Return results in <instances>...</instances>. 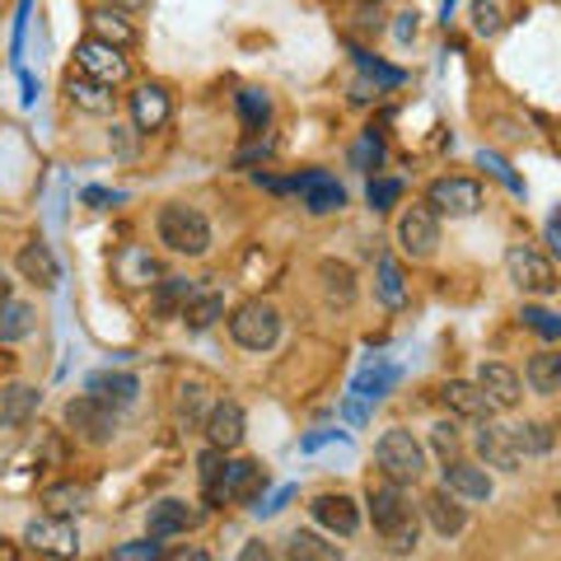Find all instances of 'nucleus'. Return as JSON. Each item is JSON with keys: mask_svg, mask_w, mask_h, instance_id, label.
<instances>
[{"mask_svg": "<svg viewBox=\"0 0 561 561\" xmlns=\"http://www.w3.org/2000/svg\"><path fill=\"white\" fill-rule=\"evenodd\" d=\"M365 505H370V524L375 534L389 542V552H412L416 538H421V524H416V511L408 501V486L398 482H370V491H365Z\"/></svg>", "mask_w": 561, "mask_h": 561, "instance_id": "nucleus-1", "label": "nucleus"}, {"mask_svg": "<svg viewBox=\"0 0 561 561\" xmlns=\"http://www.w3.org/2000/svg\"><path fill=\"white\" fill-rule=\"evenodd\" d=\"M154 234H160L164 249L179 253V257H202L210 249V220L202 216L197 206H183V202H173V206L160 210Z\"/></svg>", "mask_w": 561, "mask_h": 561, "instance_id": "nucleus-2", "label": "nucleus"}, {"mask_svg": "<svg viewBox=\"0 0 561 561\" xmlns=\"http://www.w3.org/2000/svg\"><path fill=\"white\" fill-rule=\"evenodd\" d=\"M375 463H379V472L389 482L412 486V482H421V472H426V445H421L412 431L393 426V431H383L375 440Z\"/></svg>", "mask_w": 561, "mask_h": 561, "instance_id": "nucleus-3", "label": "nucleus"}, {"mask_svg": "<svg viewBox=\"0 0 561 561\" xmlns=\"http://www.w3.org/2000/svg\"><path fill=\"white\" fill-rule=\"evenodd\" d=\"M61 421H66V431L76 435V440H84V445H108L117 435V412L108 408V402H99L94 393H76V398H70Z\"/></svg>", "mask_w": 561, "mask_h": 561, "instance_id": "nucleus-4", "label": "nucleus"}, {"mask_svg": "<svg viewBox=\"0 0 561 561\" xmlns=\"http://www.w3.org/2000/svg\"><path fill=\"white\" fill-rule=\"evenodd\" d=\"M230 337L243 351H272L280 337V309L272 300H249L230 313Z\"/></svg>", "mask_w": 561, "mask_h": 561, "instance_id": "nucleus-5", "label": "nucleus"}, {"mask_svg": "<svg viewBox=\"0 0 561 561\" xmlns=\"http://www.w3.org/2000/svg\"><path fill=\"white\" fill-rule=\"evenodd\" d=\"M24 548L38 557H57V561H76L80 557V529L66 515H38L24 524Z\"/></svg>", "mask_w": 561, "mask_h": 561, "instance_id": "nucleus-6", "label": "nucleus"}, {"mask_svg": "<svg viewBox=\"0 0 561 561\" xmlns=\"http://www.w3.org/2000/svg\"><path fill=\"white\" fill-rule=\"evenodd\" d=\"M398 249L408 253L412 262H426V257H435V249H440V216L421 202V206H408L398 216Z\"/></svg>", "mask_w": 561, "mask_h": 561, "instance_id": "nucleus-7", "label": "nucleus"}, {"mask_svg": "<svg viewBox=\"0 0 561 561\" xmlns=\"http://www.w3.org/2000/svg\"><path fill=\"white\" fill-rule=\"evenodd\" d=\"M262 486H267V472H262L253 459H225L220 482L206 501L210 505H249V501H257Z\"/></svg>", "mask_w": 561, "mask_h": 561, "instance_id": "nucleus-8", "label": "nucleus"}, {"mask_svg": "<svg viewBox=\"0 0 561 561\" xmlns=\"http://www.w3.org/2000/svg\"><path fill=\"white\" fill-rule=\"evenodd\" d=\"M426 206L435 216H449V220H468L482 210V187L472 179H435L426 187Z\"/></svg>", "mask_w": 561, "mask_h": 561, "instance_id": "nucleus-9", "label": "nucleus"}, {"mask_svg": "<svg viewBox=\"0 0 561 561\" xmlns=\"http://www.w3.org/2000/svg\"><path fill=\"white\" fill-rule=\"evenodd\" d=\"M76 70L80 76H90V80H99V84H127L131 80V61L122 57L117 47H108V43H99V38H84L80 47H76Z\"/></svg>", "mask_w": 561, "mask_h": 561, "instance_id": "nucleus-10", "label": "nucleus"}, {"mask_svg": "<svg viewBox=\"0 0 561 561\" xmlns=\"http://www.w3.org/2000/svg\"><path fill=\"white\" fill-rule=\"evenodd\" d=\"M309 515L328 538H356V529H360V505L351 501L346 491H319V496L309 501Z\"/></svg>", "mask_w": 561, "mask_h": 561, "instance_id": "nucleus-11", "label": "nucleus"}, {"mask_svg": "<svg viewBox=\"0 0 561 561\" xmlns=\"http://www.w3.org/2000/svg\"><path fill=\"white\" fill-rule=\"evenodd\" d=\"M202 519H206L202 505H187V501H179V496H164V501L150 505V515H146V538H154V542L183 538L187 529H197Z\"/></svg>", "mask_w": 561, "mask_h": 561, "instance_id": "nucleus-12", "label": "nucleus"}, {"mask_svg": "<svg viewBox=\"0 0 561 561\" xmlns=\"http://www.w3.org/2000/svg\"><path fill=\"white\" fill-rule=\"evenodd\" d=\"M505 272L524 295H552L557 290V267L552 257H542L538 249H511L505 253Z\"/></svg>", "mask_w": 561, "mask_h": 561, "instance_id": "nucleus-13", "label": "nucleus"}, {"mask_svg": "<svg viewBox=\"0 0 561 561\" xmlns=\"http://www.w3.org/2000/svg\"><path fill=\"white\" fill-rule=\"evenodd\" d=\"M472 383H478L482 398L491 402V412H515L519 402H524V379H519V370H511L505 360H486Z\"/></svg>", "mask_w": 561, "mask_h": 561, "instance_id": "nucleus-14", "label": "nucleus"}, {"mask_svg": "<svg viewBox=\"0 0 561 561\" xmlns=\"http://www.w3.org/2000/svg\"><path fill=\"white\" fill-rule=\"evenodd\" d=\"M243 408L234 398H220V402H210V412L202 416V431H206V445L210 449H225V454H234L243 445Z\"/></svg>", "mask_w": 561, "mask_h": 561, "instance_id": "nucleus-15", "label": "nucleus"}, {"mask_svg": "<svg viewBox=\"0 0 561 561\" xmlns=\"http://www.w3.org/2000/svg\"><path fill=\"white\" fill-rule=\"evenodd\" d=\"M478 459H482V468H496V472H519V463H524V454H519V445H515V435H511V426H496V421H482L478 426Z\"/></svg>", "mask_w": 561, "mask_h": 561, "instance_id": "nucleus-16", "label": "nucleus"}, {"mask_svg": "<svg viewBox=\"0 0 561 561\" xmlns=\"http://www.w3.org/2000/svg\"><path fill=\"white\" fill-rule=\"evenodd\" d=\"M290 187L300 192V206L309 210V216H332V210L346 206V187L323 169H309V173H300V179H290Z\"/></svg>", "mask_w": 561, "mask_h": 561, "instance_id": "nucleus-17", "label": "nucleus"}, {"mask_svg": "<svg viewBox=\"0 0 561 561\" xmlns=\"http://www.w3.org/2000/svg\"><path fill=\"white\" fill-rule=\"evenodd\" d=\"M445 491L449 496H459V501H468V505H478V501H491V491H496V482H491V472L482 468V463H472V459H449L445 468Z\"/></svg>", "mask_w": 561, "mask_h": 561, "instance_id": "nucleus-18", "label": "nucleus"}, {"mask_svg": "<svg viewBox=\"0 0 561 561\" xmlns=\"http://www.w3.org/2000/svg\"><path fill=\"white\" fill-rule=\"evenodd\" d=\"M127 108H131V127L136 131H160L169 127V117H173V99L164 84H136L131 99H127Z\"/></svg>", "mask_w": 561, "mask_h": 561, "instance_id": "nucleus-19", "label": "nucleus"}, {"mask_svg": "<svg viewBox=\"0 0 561 561\" xmlns=\"http://www.w3.org/2000/svg\"><path fill=\"white\" fill-rule=\"evenodd\" d=\"M84 393L108 402L113 412H127V408H136V398H140V379L127 375V370H99V375L84 379Z\"/></svg>", "mask_w": 561, "mask_h": 561, "instance_id": "nucleus-20", "label": "nucleus"}, {"mask_svg": "<svg viewBox=\"0 0 561 561\" xmlns=\"http://www.w3.org/2000/svg\"><path fill=\"white\" fill-rule=\"evenodd\" d=\"M14 267H20V276L33 280L38 290H57V286H61V262H57V253H51L43 239L24 243L20 257H14Z\"/></svg>", "mask_w": 561, "mask_h": 561, "instance_id": "nucleus-21", "label": "nucleus"}, {"mask_svg": "<svg viewBox=\"0 0 561 561\" xmlns=\"http://www.w3.org/2000/svg\"><path fill=\"white\" fill-rule=\"evenodd\" d=\"M38 408H43V393L33 383H0V431L28 426Z\"/></svg>", "mask_w": 561, "mask_h": 561, "instance_id": "nucleus-22", "label": "nucleus"}, {"mask_svg": "<svg viewBox=\"0 0 561 561\" xmlns=\"http://www.w3.org/2000/svg\"><path fill=\"white\" fill-rule=\"evenodd\" d=\"M421 511H426V524L440 538H459L463 529H468V505L459 501V496H449V491L440 486V491H431L426 501H421Z\"/></svg>", "mask_w": 561, "mask_h": 561, "instance_id": "nucleus-23", "label": "nucleus"}, {"mask_svg": "<svg viewBox=\"0 0 561 561\" xmlns=\"http://www.w3.org/2000/svg\"><path fill=\"white\" fill-rule=\"evenodd\" d=\"M286 561H346V552L319 529H295L286 534Z\"/></svg>", "mask_w": 561, "mask_h": 561, "instance_id": "nucleus-24", "label": "nucleus"}, {"mask_svg": "<svg viewBox=\"0 0 561 561\" xmlns=\"http://www.w3.org/2000/svg\"><path fill=\"white\" fill-rule=\"evenodd\" d=\"M440 402H445L454 416H463V421H486L491 416V402L482 398V389L472 379H445Z\"/></svg>", "mask_w": 561, "mask_h": 561, "instance_id": "nucleus-25", "label": "nucleus"}, {"mask_svg": "<svg viewBox=\"0 0 561 561\" xmlns=\"http://www.w3.org/2000/svg\"><path fill=\"white\" fill-rule=\"evenodd\" d=\"M90 38L108 43V47H117V51H127V47H136V43H140V28L127 20V14H117V10H99V5H94V14H90Z\"/></svg>", "mask_w": 561, "mask_h": 561, "instance_id": "nucleus-26", "label": "nucleus"}, {"mask_svg": "<svg viewBox=\"0 0 561 561\" xmlns=\"http://www.w3.org/2000/svg\"><path fill=\"white\" fill-rule=\"evenodd\" d=\"M398 379H402L398 365H389V360H370L356 379H351V398H356V402H379Z\"/></svg>", "mask_w": 561, "mask_h": 561, "instance_id": "nucleus-27", "label": "nucleus"}, {"mask_svg": "<svg viewBox=\"0 0 561 561\" xmlns=\"http://www.w3.org/2000/svg\"><path fill=\"white\" fill-rule=\"evenodd\" d=\"M179 319H183L192 332H206L216 319H225V295H220L216 286H197V290L187 295V305H183Z\"/></svg>", "mask_w": 561, "mask_h": 561, "instance_id": "nucleus-28", "label": "nucleus"}, {"mask_svg": "<svg viewBox=\"0 0 561 561\" xmlns=\"http://www.w3.org/2000/svg\"><path fill=\"white\" fill-rule=\"evenodd\" d=\"M66 99L76 103L80 113H113V90L108 84H99L90 76H80V70H70V80H66Z\"/></svg>", "mask_w": 561, "mask_h": 561, "instance_id": "nucleus-29", "label": "nucleus"}, {"mask_svg": "<svg viewBox=\"0 0 561 561\" xmlns=\"http://www.w3.org/2000/svg\"><path fill=\"white\" fill-rule=\"evenodd\" d=\"M375 295L383 300V309H402V305H408V276H402V262L393 253H383L375 262Z\"/></svg>", "mask_w": 561, "mask_h": 561, "instance_id": "nucleus-30", "label": "nucleus"}, {"mask_svg": "<svg viewBox=\"0 0 561 561\" xmlns=\"http://www.w3.org/2000/svg\"><path fill=\"white\" fill-rule=\"evenodd\" d=\"M524 383H529L538 398H557L561 393V356L557 351H538V356H529V365H524Z\"/></svg>", "mask_w": 561, "mask_h": 561, "instance_id": "nucleus-31", "label": "nucleus"}, {"mask_svg": "<svg viewBox=\"0 0 561 561\" xmlns=\"http://www.w3.org/2000/svg\"><path fill=\"white\" fill-rule=\"evenodd\" d=\"M33 323H38V313H33V305H24V300H0V346H10V342H24L28 332H33Z\"/></svg>", "mask_w": 561, "mask_h": 561, "instance_id": "nucleus-32", "label": "nucleus"}, {"mask_svg": "<svg viewBox=\"0 0 561 561\" xmlns=\"http://www.w3.org/2000/svg\"><path fill=\"white\" fill-rule=\"evenodd\" d=\"M43 505H47V515L76 519L84 505H90V486H80V482H57V486H47V491H43Z\"/></svg>", "mask_w": 561, "mask_h": 561, "instance_id": "nucleus-33", "label": "nucleus"}, {"mask_svg": "<svg viewBox=\"0 0 561 561\" xmlns=\"http://www.w3.org/2000/svg\"><path fill=\"white\" fill-rule=\"evenodd\" d=\"M319 276H323V295H328V300L332 305H351V300H356V272H351L346 267V262H319Z\"/></svg>", "mask_w": 561, "mask_h": 561, "instance_id": "nucleus-34", "label": "nucleus"}, {"mask_svg": "<svg viewBox=\"0 0 561 561\" xmlns=\"http://www.w3.org/2000/svg\"><path fill=\"white\" fill-rule=\"evenodd\" d=\"M117 276H122V286H154L160 267H154V257L146 249H127L117 257Z\"/></svg>", "mask_w": 561, "mask_h": 561, "instance_id": "nucleus-35", "label": "nucleus"}, {"mask_svg": "<svg viewBox=\"0 0 561 561\" xmlns=\"http://www.w3.org/2000/svg\"><path fill=\"white\" fill-rule=\"evenodd\" d=\"M154 286H160V295H154V313H160V319H179L183 305H187V295L197 290L183 276H164V280H154Z\"/></svg>", "mask_w": 561, "mask_h": 561, "instance_id": "nucleus-36", "label": "nucleus"}, {"mask_svg": "<svg viewBox=\"0 0 561 561\" xmlns=\"http://www.w3.org/2000/svg\"><path fill=\"white\" fill-rule=\"evenodd\" d=\"M511 435H515L524 459H529V454H552V440H557L548 421H524V426H511Z\"/></svg>", "mask_w": 561, "mask_h": 561, "instance_id": "nucleus-37", "label": "nucleus"}, {"mask_svg": "<svg viewBox=\"0 0 561 561\" xmlns=\"http://www.w3.org/2000/svg\"><path fill=\"white\" fill-rule=\"evenodd\" d=\"M210 412V402H206V383H197V379H192V383H183V389H179V421H183V426H197V421Z\"/></svg>", "mask_w": 561, "mask_h": 561, "instance_id": "nucleus-38", "label": "nucleus"}, {"mask_svg": "<svg viewBox=\"0 0 561 561\" xmlns=\"http://www.w3.org/2000/svg\"><path fill=\"white\" fill-rule=\"evenodd\" d=\"M239 113H243V122H249V131H262L272 122V99L262 90H243L239 94Z\"/></svg>", "mask_w": 561, "mask_h": 561, "instance_id": "nucleus-39", "label": "nucleus"}, {"mask_svg": "<svg viewBox=\"0 0 561 561\" xmlns=\"http://www.w3.org/2000/svg\"><path fill=\"white\" fill-rule=\"evenodd\" d=\"M519 323L534 328L542 342H557V337H561V319H557L552 309H542V305H524V309H519Z\"/></svg>", "mask_w": 561, "mask_h": 561, "instance_id": "nucleus-40", "label": "nucleus"}, {"mask_svg": "<svg viewBox=\"0 0 561 561\" xmlns=\"http://www.w3.org/2000/svg\"><path fill=\"white\" fill-rule=\"evenodd\" d=\"M459 445H463L459 426H454V421H435V426H431V449L440 454L445 463H449V459H459Z\"/></svg>", "mask_w": 561, "mask_h": 561, "instance_id": "nucleus-41", "label": "nucleus"}, {"mask_svg": "<svg viewBox=\"0 0 561 561\" xmlns=\"http://www.w3.org/2000/svg\"><path fill=\"white\" fill-rule=\"evenodd\" d=\"M356 66H360V70H365V76H370L375 84H389V90H393V84H402V80H408V76H402L398 66H383V61H375L370 51H360V47H356Z\"/></svg>", "mask_w": 561, "mask_h": 561, "instance_id": "nucleus-42", "label": "nucleus"}, {"mask_svg": "<svg viewBox=\"0 0 561 561\" xmlns=\"http://www.w3.org/2000/svg\"><path fill=\"white\" fill-rule=\"evenodd\" d=\"M225 459H230V454H225V449H210V445L202 449V459H197V478H202V491H206V496H210V491H216Z\"/></svg>", "mask_w": 561, "mask_h": 561, "instance_id": "nucleus-43", "label": "nucleus"}, {"mask_svg": "<svg viewBox=\"0 0 561 561\" xmlns=\"http://www.w3.org/2000/svg\"><path fill=\"white\" fill-rule=\"evenodd\" d=\"M365 202H370L375 210H389L402 202V183L398 179H370V187H365Z\"/></svg>", "mask_w": 561, "mask_h": 561, "instance_id": "nucleus-44", "label": "nucleus"}, {"mask_svg": "<svg viewBox=\"0 0 561 561\" xmlns=\"http://www.w3.org/2000/svg\"><path fill=\"white\" fill-rule=\"evenodd\" d=\"M496 28H501V10L491 5V0H472V33H478V38H491Z\"/></svg>", "mask_w": 561, "mask_h": 561, "instance_id": "nucleus-45", "label": "nucleus"}, {"mask_svg": "<svg viewBox=\"0 0 561 561\" xmlns=\"http://www.w3.org/2000/svg\"><path fill=\"white\" fill-rule=\"evenodd\" d=\"M113 561H160V542H154V538L122 542V548H113Z\"/></svg>", "mask_w": 561, "mask_h": 561, "instance_id": "nucleus-46", "label": "nucleus"}, {"mask_svg": "<svg viewBox=\"0 0 561 561\" xmlns=\"http://www.w3.org/2000/svg\"><path fill=\"white\" fill-rule=\"evenodd\" d=\"M379 154H383V146H379V136H375V131H365V140H360V146H356V150H351V164H356V169H370V160L379 164Z\"/></svg>", "mask_w": 561, "mask_h": 561, "instance_id": "nucleus-47", "label": "nucleus"}, {"mask_svg": "<svg viewBox=\"0 0 561 561\" xmlns=\"http://www.w3.org/2000/svg\"><path fill=\"white\" fill-rule=\"evenodd\" d=\"M478 160H482V164H486L491 173H496V179H501L505 187H511V192H524V183L515 179V173H511V164H505V160H501V154H491V150H482V154H478Z\"/></svg>", "mask_w": 561, "mask_h": 561, "instance_id": "nucleus-48", "label": "nucleus"}, {"mask_svg": "<svg viewBox=\"0 0 561 561\" xmlns=\"http://www.w3.org/2000/svg\"><path fill=\"white\" fill-rule=\"evenodd\" d=\"M160 561H210V557H206V548H197V542H183V548L160 552Z\"/></svg>", "mask_w": 561, "mask_h": 561, "instance_id": "nucleus-49", "label": "nucleus"}, {"mask_svg": "<svg viewBox=\"0 0 561 561\" xmlns=\"http://www.w3.org/2000/svg\"><path fill=\"white\" fill-rule=\"evenodd\" d=\"M234 561H276V557H272V548H267L262 538H249V542L239 548V557H234Z\"/></svg>", "mask_w": 561, "mask_h": 561, "instance_id": "nucleus-50", "label": "nucleus"}, {"mask_svg": "<svg viewBox=\"0 0 561 561\" xmlns=\"http://www.w3.org/2000/svg\"><path fill=\"white\" fill-rule=\"evenodd\" d=\"M84 202H90L94 210H108L122 202V192H108V187H84Z\"/></svg>", "mask_w": 561, "mask_h": 561, "instance_id": "nucleus-51", "label": "nucleus"}, {"mask_svg": "<svg viewBox=\"0 0 561 561\" xmlns=\"http://www.w3.org/2000/svg\"><path fill=\"white\" fill-rule=\"evenodd\" d=\"M150 0H99V10H117V14H140Z\"/></svg>", "mask_w": 561, "mask_h": 561, "instance_id": "nucleus-52", "label": "nucleus"}, {"mask_svg": "<svg viewBox=\"0 0 561 561\" xmlns=\"http://www.w3.org/2000/svg\"><path fill=\"white\" fill-rule=\"evenodd\" d=\"M290 496H295V486H280L272 501H262V505H257V511H262V515H276V511H286V501H290Z\"/></svg>", "mask_w": 561, "mask_h": 561, "instance_id": "nucleus-53", "label": "nucleus"}, {"mask_svg": "<svg viewBox=\"0 0 561 561\" xmlns=\"http://www.w3.org/2000/svg\"><path fill=\"white\" fill-rule=\"evenodd\" d=\"M398 43H412L416 38V10H408V14H398Z\"/></svg>", "mask_w": 561, "mask_h": 561, "instance_id": "nucleus-54", "label": "nucleus"}, {"mask_svg": "<svg viewBox=\"0 0 561 561\" xmlns=\"http://www.w3.org/2000/svg\"><path fill=\"white\" fill-rule=\"evenodd\" d=\"M548 243H552V249H561V220L557 216L548 220Z\"/></svg>", "mask_w": 561, "mask_h": 561, "instance_id": "nucleus-55", "label": "nucleus"}, {"mask_svg": "<svg viewBox=\"0 0 561 561\" xmlns=\"http://www.w3.org/2000/svg\"><path fill=\"white\" fill-rule=\"evenodd\" d=\"M0 300H10V276H5V267H0Z\"/></svg>", "mask_w": 561, "mask_h": 561, "instance_id": "nucleus-56", "label": "nucleus"}, {"mask_svg": "<svg viewBox=\"0 0 561 561\" xmlns=\"http://www.w3.org/2000/svg\"><path fill=\"white\" fill-rule=\"evenodd\" d=\"M365 5H379V0H365Z\"/></svg>", "mask_w": 561, "mask_h": 561, "instance_id": "nucleus-57", "label": "nucleus"}]
</instances>
